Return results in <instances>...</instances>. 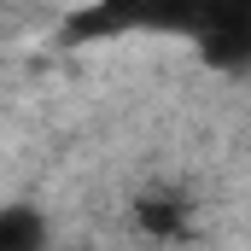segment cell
I'll use <instances>...</instances> for the list:
<instances>
[{
  "label": "cell",
  "instance_id": "cell-2",
  "mask_svg": "<svg viewBox=\"0 0 251 251\" xmlns=\"http://www.w3.org/2000/svg\"><path fill=\"white\" fill-rule=\"evenodd\" d=\"M0 251H53V216L29 199L0 204Z\"/></svg>",
  "mask_w": 251,
  "mask_h": 251
},
{
  "label": "cell",
  "instance_id": "cell-1",
  "mask_svg": "<svg viewBox=\"0 0 251 251\" xmlns=\"http://www.w3.org/2000/svg\"><path fill=\"white\" fill-rule=\"evenodd\" d=\"M134 222H140L146 240H187L193 234V199L176 187H152V193H140Z\"/></svg>",
  "mask_w": 251,
  "mask_h": 251
}]
</instances>
